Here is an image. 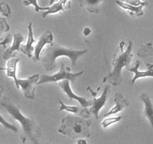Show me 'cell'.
<instances>
[{
    "label": "cell",
    "mask_w": 153,
    "mask_h": 144,
    "mask_svg": "<svg viewBox=\"0 0 153 144\" xmlns=\"http://www.w3.org/2000/svg\"><path fill=\"white\" fill-rule=\"evenodd\" d=\"M23 36L20 33H16L13 34V44L4 52L3 58L5 60H8L10 58H13L16 55V52L20 50L21 43L23 40Z\"/></svg>",
    "instance_id": "cell-11"
},
{
    "label": "cell",
    "mask_w": 153,
    "mask_h": 144,
    "mask_svg": "<svg viewBox=\"0 0 153 144\" xmlns=\"http://www.w3.org/2000/svg\"><path fill=\"white\" fill-rule=\"evenodd\" d=\"M114 102L116 104L115 106L114 107H112V109L109 112L105 114L104 116L106 117L110 115H112V114L117 113V112L122 111L124 108H126L128 106V102L127 100V99H126L124 98V96L122 94H120V93H117L115 94Z\"/></svg>",
    "instance_id": "cell-16"
},
{
    "label": "cell",
    "mask_w": 153,
    "mask_h": 144,
    "mask_svg": "<svg viewBox=\"0 0 153 144\" xmlns=\"http://www.w3.org/2000/svg\"><path fill=\"white\" fill-rule=\"evenodd\" d=\"M140 99L144 104V116L146 117L150 122L153 130V103L148 93L144 92L140 95Z\"/></svg>",
    "instance_id": "cell-15"
},
{
    "label": "cell",
    "mask_w": 153,
    "mask_h": 144,
    "mask_svg": "<svg viewBox=\"0 0 153 144\" xmlns=\"http://www.w3.org/2000/svg\"><path fill=\"white\" fill-rule=\"evenodd\" d=\"M121 118H122V117H121L120 116L117 117H112V118H106V119H104V121L102 122V125L103 128H108V126L120 122L121 120Z\"/></svg>",
    "instance_id": "cell-21"
},
{
    "label": "cell",
    "mask_w": 153,
    "mask_h": 144,
    "mask_svg": "<svg viewBox=\"0 0 153 144\" xmlns=\"http://www.w3.org/2000/svg\"><path fill=\"white\" fill-rule=\"evenodd\" d=\"M88 52L87 50H73L70 48L58 44L55 42L47 44L46 48L42 50L40 55V61L43 63L45 69L47 71L53 70L55 68V60L59 56H67L71 60L73 65L76 64L78 58Z\"/></svg>",
    "instance_id": "cell-3"
},
{
    "label": "cell",
    "mask_w": 153,
    "mask_h": 144,
    "mask_svg": "<svg viewBox=\"0 0 153 144\" xmlns=\"http://www.w3.org/2000/svg\"><path fill=\"white\" fill-rule=\"evenodd\" d=\"M58 85L63 90L64 93L70 98V99L76 100L81 104V106L83 107H88V106H92L94 104V100H87L85 98L78 96L72 91L70 85V80H63L58 82Z\"/></svg>",
    "instance_id": "cell-8"
},
{
    "label": "cell",
    "mask_w": 153,
    "mask_h": 144,
    "mask_svg": "<svg viewBox=\"0 0 153 144\" xmlns=\"http://www.w3.org/2000/svg\"><path fill=\"white\" fill-rule=\"evenodd\" d=\"M109 88H110V86H105L102 94V95L100 96V98H97L98 91L94 92L90 86H88V88H87L88 91L91 92V93L92 94V96L94 97V99H93V100H94V104L91 106V108L90 109V112H91V114H93V115L96 117L97 119L99 118V112H100V110L103 107V106L105 104L108 96Z\"/></svg>",
    "instance_id": "cell-7"
},
{
    "label": "cell",
    "mask_w": 153,
    "mask_h": 144,
    "mask_svg": "<svg viewBox=\"0 0 153 144\" xmlns=\"http://www.w3.org/2000/svg\"><path fill=\"white\" fill-rule=\"evenodd\" d=\"M1 13L4 16H7L10 14V8L8 6V4L6 3L2 2L1 3Z\"/></svg>",
    "instance_id": "cell-23"
},
{
    "label": "cell",
    "mask_w": 153,
    "mask_h": 144,
    "mask_svg": "<svg viewBox=\"0 0 153 144\" xmlns=\"http://www.w3.org/2000/svg\"><path fill=\"white\" fill-rule=\"evenodd\" d=\"M19 58H10L7 64V68H4L6 70V74L9 77L13 78L16 88H21L24 93V96L28 99H34L35 98V87L38 80L39 74H34L29 76L25 80L18 79L16 75V64L19 62Z\"/></svg>",
    "instance_id": "cell-5"
},
{
    "label": "cell",
    "mask_w": 153,
    "mask_h": 144,
    "mask_svg": "<svg viewBox=\"0 0 153 144\" xmlns=\"http://www.w3.org/2000/svg\"><path fill=\"white\" fill-rule=\"evenodd\" d=\"M132 41L129 40L128 44L126 42L121 41L120 43L119 47L116 53L114 56L113 58V70L109 73L108 76H105L102 82H108L112 85L117 86L121 85L123 82V77L121 72L123 68L129 66L133 54L131 53L132 48Z\"/></svg>",
    "instance_id": "cell-2"
},
{
    "label": "cell",
    "mask_w": 153,
    "mask_h": 144,
    "mask_svg": "<svg viewBox=\"0 0 153 144\" xmlns=\"http://www.w3.org/2000/svg\"><path fill=\"white\" fill-rule=\"evenodd\" d=\"M23 4L26 6L33 4L34 6V10L36 12H38L39 10H47L50 8V7H40L37 4V0H24Z\"/></svg>",
    "instance_id": "cell-20"
},
{
    "label": "cell",
    "mask_w": 153,
    "mask_h": 144,
    "mask_svg": "<svg viewBox=\"0 0 153 144\" xmlns=\"http://www.w3.org/2000/svg\"><path fill=\"white\" fill-rule=\"evenodd\" d=\"M59 103L61 104L59 108V112L62 110H66L67 112H73V113L76 114V115H79L80 116L85 117V118H88L91 117V113L90 112V110L87 109V107H79V106H68V105L64 104L62 102V100L61 99H59Z\"/></svg>",
    "instance_id": "cell-12"
},
{
    "label": "cell",
    "mask_w": 153,
    "mask_h": 144,
    "mask_svg": "<svg viewBox=\"0 0 153 144\" xmlns=\"http://www.w3.org/2000/svg\"><path fill=\"white\" fill-rule=\"evenodd\" d=\"M55 2V0H50V2H49V4H50V5H52V4H53Z\"/></svg>",
    "instance_id": "cell-29"
},
{
    "label": "cell",
    "mask_w": 153,
    "mask_h": 144,
    "mask_svg": "<svg viewBox=\"0 0 153 144\" xmlns=\"http://www.w3.org/2000/svg\"><path fill=\"white\" fill-rule=\"evenodd\" d=\"M126 2L130 4H132V5L134 6H140L143 4L145 6H147L149 4V2H141L140 0H127Z\"/></svg>",
    "instance_id": "cell-24"
},
{
    "label": "cell",
    "mask_w": 153,
    "mask_h": 144,
    "mask_svg": "<svg viewBox=\"0 0 153 144\" xmlns=\"http://www.w3.org/2000/svg\"><path fill=\"white\" fill-rule=\"evenodd\" d=\"M140 64V61H137L135 63V65H134V67L129 68L128 66L127 67V70L134 73V78H133L131 81V85H134L135 81L137 80L138 78L146 77V76H152V77H153V64L146 63V67H147V68H146V70H144V71H140V70H138Z\"/></svg>",
    "instance_id": "cell-10"
},
{
    "label": "cell",
    "mask_w": 153,
    "mask_h": 144,
    "mask_svg": "<svg viewBox=\"0 0 153 144\" xmlns=\"http://www.w3.org/2000/svg\"><path fill=\"white\" fill-rule=\"evenodd\" d=\"M106 2L107 0H79V4L81 7L86 8L91 13H99L102 4Z\"/></svg>",
    "instance_id": "cell-17"
},
{
    "label": "cell",
    "mask_w": 153,
    "mask_h": 144,
    "mask_svg": "<svg viewBox=\"0 0 153 144\" xmlns=\"http://www.w3.org/2000/svg\"><path fill=\"white\" fill-rule=\"evenodd\" d=\"M0 106L8 113L12 119L16 120L19 123L22 128L20 137L23 143L27 140H30L36 144L38 143L42 130L32 117L25 116L21 112L19 106L8 98H3L0 102Z\"/></svg>",
    "instance_id": "cell-1"
},
{
    "label": "cell",
    "mask_w": 153,
    "mask_h": 144,
    "mask_svg": "<svg viewBox=\"0 0 153 144\" xmlns=\"http://www.w3.org/2000/svg\"><path fill=\"white\" fill-rule=\"evenodd\" d=\"M1 124H2L4 128L13 130V131H14L15 133H18V132H19V130H18V128H16V126L13 125V124H9L7 122H6L5 120H4L2 114H1Z\"/></svg>",
    "instance_id": "cell-22"
},
{
    "label": "cell",
    "mask_w": 153,
    "mask_h": 144,
    "mask_svg": "<svg viewBox=\"0 0 153 144\" xmlns=\"http://www.w3.org/2000/svg\"><path fill=\"white\" fill-rule=\"evenodd\" d=\"M115 2H116L120 7L122 8L129 11L130 15H131V16L135 14L137 16H140L143 14V7H145V5H143V4L140 6H134L132 5V4H128V3L127 2H123L119 1V0H116Z\"/></svg>",
    "instance_id": "cell-18"
},
{
    "label": "cell",
    "mask_w": 153,
    "mask_h": 144,
    "mask_svg": "<svg viewBox=\"0 0 153 144\" xmlns=\"http://www.w3.org/2000/svg\"><path fill=\"white\" fill-rule=\"evenodd\" d=\"M85 118L82 116H68L62 119L58 132L72 139L89 137L91 121Z\"/></svg>",
    "instance_id": "cell-4"
},
{
    "label": "cell",
    "mask_w": 153,
    "mask_h": 144,
    "mask_svg": "<svg viewBox=\"0 0 153 144\" xmlns=\"http://www.w3.org/2000/svg\"><path fill=\"white\" fill-rule=\"evenodd\" d=\"M137 56L143 60L145 63L153 64V45L152 43H146L141 45L137 51Z\"/></svg>",
    "instance_id": "cell-14"
},
{
    "label": "cell",
    "mask_w": 153,
    "mask_h": 144,
    "mask_svg": "<svg viewBox=\"0 0 153 144\" xmlns=\"http://www.w3.org/2000/svg\"><path fill=\"white\" fill-rule=\"evenodd\" d=\"M53 42V34L50 31H46L42 34V35L40 37V39L37 41V44L34 46V54L33 56L32 59L34 62H37L40 60V55L41 52L43 50L44 46L46 44Z\"/></svg>",
    "instance_id": "cell-9"
},
{
    "label": "cell",
    "mask_w": 153,
    "mask_h": 144,
    "mask_svg": "<svg viewBox=\"0 0 153 144\" xmlns=\"http://www.w3.org/2000/svg\"><path fill=\"white\" fill-rule=\"evenodd\" d=\"M83 33L85 36H88L91 33V29L90 28H88V27H86V28H84Z\"/></svg>",
    "instance_id": "cell-27"
},
{
    "label": "cell",
    "mask_w": 153,
    "mask_h": 144,
    "mask_svg": "<svg viewBox=\"0 0 153 144\" xmlns=\"http://www.w3.org/2000/svg\"><path fill=\"white\" fill-rule=\"evenodd\" d=\"M0 23H1V34L3 32H7L8 31L10 27L7 25V22H6L5 19L4 18H1V21H0Z\"/></svg>",
    "instance_id": "cell-25"
},
{
    "label": "cell",
    "mask_w": 153,
    "mask_h": 144,
    "mask_svg": "<svg viewBox=\"0 0 153 144\" xmlns=\"http://www.w3.org/2000/svg\"><path fill=\"white\" fill-rule=\"evenodd\" d=\"M11 40H12L11 34H7V35L4 37V40H3L1 42H0V45H1V46H3L4 48H5L6 45H7V44L10 43V42H11Z\"/></svg>",
    "instance_id": "cell-26"
},
{
    "label": "cell",
    "mask_w": 153,
    "mask_h": 144,
    "mask_svg": "<svg viewBox=\"0 0 153 144\" xmlns=\"http://www.w3.org/2000/svg\"><path fill=\"white\" fill-rule=\"evenodd\" d=\"M67 0H59L58 2L55 3L52 6H50V8L49 10H45V12L42 14V17L46 18V16H47L49 14H55L58 11H63L64 13H66L64 8L67 4Z\"/></svg>",
    "instance_id": "cell-19"
},
{
    "label": "cell",
    "mask_w": 153,
    "mask_h": 144,
    "mask_svg": "<svg viewBox=\"0 0 153 144\" xmlns=\"http://www.w3.org/2000/svg\"><path fill=\"white\" fill-rule=\"evenodd\" d=\"M28 36L27 44L25 45H21L20 51L23 52L24 54H25L28 58H32L33 52H34V47L32 46V44L35 42V40H34V33H33L32 23H31V22H29V23H28Z\"/></svg>",
    "instance_id": "cell-13"
},
{
    "label": "cell",
    "mask_w": 153,
    "mask_h": 144,
    "mask_svg": "<svg viewBox=\"0 0 153 144\" xmlns=\"http://www.w3.org/2000/svg\"><path fill=\"white\" fill-rule=\"evenodd\" d=\"M77 143H78V144H81V143H82V144H86L87 142L85 140L80 139V140H79L77 141Z\"/></svg>",
    "instance_id": "cell-28"
},
{
    "label": "cell",
    "mask_w": 153,
    "mask_h": 144,
    "mask_svg": "<svg viewBox=\"0 0 153 144\" xmlns=\"http://www.w3.org/2000/svg\"><path fill=\"white\" fill-rule=\"evenodd\" d=\"M84 73V70H82L78 73L73 74L70 71V68L69 67L64 65V62L61 63V69L58 73L53 75L43 74L40 76V81L37 82V85L46 83V82H57L63 80H69L72 82L76 80V78L82 75Z\"/></svg>",
    "instance_id": "cell-6"
}]
</instances>
